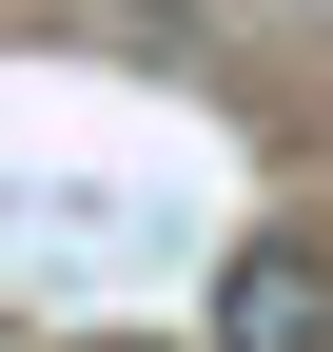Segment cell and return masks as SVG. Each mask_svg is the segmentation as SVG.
Here are the masks:
<instances>
[{
  "label": "cell",
  "instance_id": "obj_1",
  "mask_svg": "<svg viewBox=\"0 0 333 352\" xmlns=\"http://www.w3.org/2000/svg\"><path fill=\"white\" fill-rule=\"evenodd\" d=\"M216 352H333V254H314V235L216 254Z\"/></svg>",
  "mask_w": 333,
  "mask_h": 352
}]
</instances>
